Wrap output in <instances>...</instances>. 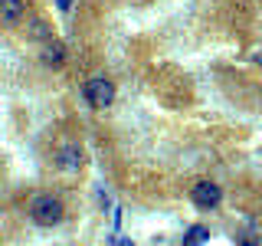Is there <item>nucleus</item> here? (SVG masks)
<instances>
[{
  "label": "nucleus",
  "instance_id": "nucleus-7",
  "mask_svg": "<svg viewBox=\"0 0 262 246\" xmlns=\"http://www.w3.org/2000/svg\"><path fill=\"white\" fill-rule=\"evenodd\" d=\"M207 236H210L207 227H190V233L184 236V246H200V243H207Z\"/></svg>",
  "mask_w": 262,
  "mask_h": 246
},
{
  "label": "nucleus",
  "instance_id": "nucleus-2",
  "mask_svg": "<svg viewBox=\"0 0 262 246\" xmlns=\"http://www.w3.org/2000/svg\"><path fill=\"white\" fill-rule=\"evenodd\" d=\"M82 95H85V102L92 105V109H108V105L115 102V82L108 79H89L85 89H82Z\"/></svg>",
  "mask_w": 262,
  "mask_h": 246
},
{
  "label": "nucleus",
  "instance_id": "nucleus-10",
  "mask_svg": "<svg viewBox=\"0 0 262 246\" xmlns=\"http://www.w3.org/2000/svg\"><path fill=\"white\" fill-rule=\"evenodd\" d=\"M108 246H135V243H131V240H118V236H112Z\"/></svg>",
  "mask_w": 262,
  "mask_h": 246
},
{
  "label": "nucleus",
  "instance_id": "nucleus-6",
  "mask_svg": "<svg viewBox=\"0 0 262 246\" xmlns=\"http://www.w3.org/2000/svg\"><path fill=\"white\" fill-rule=\"evenodd\" d=\"M62 59H66V49H62V43L49 39L46 49H43V63H46V66H62Z\"/></svg>",
  "mask_w": 262,
  "mask_h": 246
},
{
  "label": "nucleus",
  "instance_id": "nucleus-11",
  "mask_svg": "<svg viewBox=\"0 0 262 246\" xmlns=\"http://www.w3.org/2000/svg\"><path fill=\"white\" fill-rule=\"evenodd\" d=\"M56 4H59V10H69V4H72V0H56Z\"/></svg>",
  "mask_w": 262,
  "mask_h": 246
},
{
  "label": "nucleus",
  "instance_id": "nucleus-8",
  "mask_svg": "<svg viewBox=\"0 0 262 246\" xmlns=\"http://www.w3.org/2000/svg\"><path fill=\"white\" fill-rule=\"evenodd\" d=\"M30 36H33V39H43V43H49V39H53V33H49V27H46L43 20H33V23H30Z\"/></svg>",
  "mask_w": 262,
  "mask_h": 246
},
{
  "label": "nucleus",
  "instance_id": "nucleus-1",
  "mask_svg": "<svg viewBox=\"0 0 262 246\" xmlns=\"http://www.w3.org/2000/svg\"><path fill=\"white\" fill-rule=\"evenodd\" d=\"M30 217H33V223H39V227H53V223H59V220H62V200H59V197H53V194H39V197H33V203H30Z\"/></svg>",
  "mask_w": 262,
  "mask_h": 246
},
{
  "label": "nucleus",
  "instance_id": "nucleus-4",
  "mask_svg": "<svg viewBox=\"0 0 262 246\" xmlns=\"http://www.w3.org/2000/svg\"><path fill=\"white\" fill-rule=\"evenodd\" d=\"M56 168L66 171V174H76V171L82 168V148L72 145V141H66L59 151H56Z\"/></svg>",
  "mask_w": 262,
  "mask_h": 246
},
{
  "label": "nucleus",
  "instance_id": "nucleus-9",
  "mask_svg": "<svg viewBox=\"0 0 262 246\" xmlns=\"http://www.w3.org/2000/svg\"><path fill=\"white\" fill-rule=\"evenodd\" d=\"M236 246H259V243H256V236H252V233H243V236H239V243H236Z\"/></svg>",
  "mask_w": 262,
  "mask_h": 246
},
{
  "label": "nucleus",
  "instance_id": "nucleus-3",
  "mask_svg": "<svg viewBox=\"0 0 262 246\" xmlns=\"http://www.w3.org/2000/svg\"><path fill=\"white\" fill-rule=\"evenodd\" d=\"M190 200L200 210H213V207H220V200H223V191H220L213 180H200V184L190 191Z\"/></svg>",
  "mask_w": 262,
  "mask_h": 246
},
{
  "label": "nucleus",
  "instance_id": "nucleus-5",
  "mask_svg": "<svg viewBox=\"0 0 262 246\" xmlns=\"http://www.w3.org/2000/svg\"><path fill=\"white\" fill-rule=\"evenodd\" d=\"M27 13V4L23 0H0V23L4 27H16Z\"/></svg>",
  "mask_w": 262,
  "mask_h": 246
}]
</instances>
